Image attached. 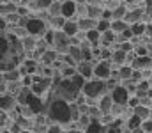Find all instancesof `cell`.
Here are the masks:
<instances>
[{
	"mask_svg": "<svg viewBox=\"0 0 152 133\" xmlns=\"http://www.w3.org/2000/svg\"><path fill=\"white\" fill-rule=\"evenodd\" d=\"M37 2V9H50L53 0H36Z\"/></svg>",
	"mask_w": 152,
	"mask_h": 133,
	"instance_id": "cell-40",
	"label": "cell"
},
{
	"mask_svg": "<svg viewBox=\"0 0 152 133\" xmlns=\"http://www.w3.org/2000/svg\"><path fill=\"white\" fill-rule=\"evenodd\" d=\"M112 55H113V51L108 46H103V50H101V60H110Z\"/></svg>",
	"mask_w": 152,
	"mask_h": 133,
	"instance_id": "cell-38",
	"label": "cell"
},
{
	"mask_svg": "<svg viewBox=\"0 0 152 133\" xmlns=\"http://www.w3.org/2000/svg\"><path fill=\"white\" fill-rule=\"evenodd\" d=\"M134 2H136V0H126V4H129V5H131V4H134Z\"/></svg>",
	"mask_w": 152,
	"mask_h": 133,
	"instance_id": "cell-51",
	"label": "cell"
},
{
	"mask_svg": "<svg viewBox=\"0 0 152 133\" xmlns=\"http://www.w3.org/2000/svg\"><path fill=\"white\" fill-rule=\"evenodd\" d=\"M142 18H143V9H134V11H129V12L126 14L124 21H127V23L134 25V23H140V21H142Z\"/></svg>",
	"mask_w": 152,
	"mask_h": 133,
	"instance_id": "cell-10",
	"label": "cell"
},
{
	"mask_svg": "<svg viewBox=\"0 0 152 133\" xmlns=\"http://www.w3.org/2000/svg\"><path fill=\"white\" fill-rule=\"evenodd\" d=\"M142 124H143V119H142V117H138L136 114H133V115L127 119V128H129V130H136V128H142Z\"/></svg>",
	"mask_w": 152,
	"mask_h": 133,
	"instance_id": "cell-24",
	"label": "cell"
},
{
	"mask_svg": "<svg viewBox=\"0 0 152 133\" xmlns=\"http://www.w3.org/2000/svg\"><path fill=\"white\" fill-rule=\"evenodd\" d=\"M64 60H66V64H67V66H76V60L69 55V53H66V55H64Z\"/></svg>",
	"mask_w": 152,
	"mask_h": 133,
	"instance_id": "cell-45",
	"label": "cell"
},
{
	"mask_svg": "<svg viewBox=\"0 0 152 133\" xmlns=\"http://www.w3.org/2000/svg\"><path fill=\"white\" fill-rule=\"evenodd\" d=\"M12 108H16V101H14V98L12 96H5V94H2V112H9V110H12Z\"/></svg>",
	"mask_w": 152,
	"mask_h": 133,
	"instance_id": "cell-21",
	"label": "cell"
},
{
	"mask_svg": "<svg viewBox=\"0 0 152 133\" xmlns=\"http://www.w3.org/2000/svg\"><path fill=\"white\" fill-rule=\"evenodd\" d=\"M103 16V11L99 9V5H88L87 4V18H92V20H101Z\"/></svg>",
	"mask_w": 152,
	"mask_h": 133,
	"instance_id": "cell-18",
	"label": "cell"
},
{
	"mask_svg": "<svg viewBox=\"0 0 152 133\" xmlns=\"http://www.w3.org/2000/svg\"><path fill=\"white\" fill-rule=\"evenodd\" d=\"M57 2H62V4H64V2H67V0H57Z\"/></svg>",
	"mask_w": 152,
	"mask_h": 133,
	"instance_id": "cell-53",
	"label": "cell"
},
{
	"mask_svg": "<svg viewBox=\"0 0 152 133\" xmlns=\"http://www.w3.org/2000/svg\"><path fill=\"white\" fill-rule=\"evenodd\" d=\"M25 30H27L32 37H36V36H41V34L46 32V23H44L41 18H28Z\"/></svg>",
	"mask_w": 152,
	"mask_h": 133,
	"instance_id": "cell-4",
	"label": "cell"
},
{
	"mask_svg": "<svg viewBox=\"0 0 152 133\" xmlns=\"http://www.w3.org/2000/svg\"><path fill=\"white\" fill-rule=\"evenodd\" d=\"M126 29H129L127 27V21H124V20H112V30H113L117 36L122 34Z\"/></svg>",
	"mask_w": 152,
	"mask_h": 133,
	"instance_id": "cell-22",
	"label": "cell"
},
{
	"mask_svg": "<svg viewBox=\"0 0 152 133\" xmlns=\"http://www.w3.org/2000/svg\"><path fill=\"white\" fill-rule=\"evenodd\" d=\"M69 37H75L76 34H78V30H80V27H78V21H73V20H67L66 21V25H64V29H62Z\"/></svg>",
	"mask_w": 152,
	"mask_h": 133,
	"instance_id": "cell-16",
	"label": "cell"
},
{
	"mask_svg": "<svg viewBox=\"0 0 152 133\" xmlns=\"http://www.w3.org/2000/svg\"><path fill=\"white\" fill-rule=\"evenodd\" d=\"M2 133H11V132H9V130H4V132H2Z\"/></svg>",
	"mask_w": 152,
	"mask_h": 133,
	"instance_id": "cell-52",
	"label": "cell"
},
{
	"mask_svg": "<svg viewBox=\"0 0 152 133\" xmlns=\"http://www.w3.org/2000/svg\"><path fill=\"white\" fill-rule=\"evenodd\" d=\"M75 12H76L75 0H67V2L62 4V16L64 18H71V16H75Z\"/></svg>",
	"mask_w": 152,
	"mask_h": 133,
	"instance_id": "cell-14",
	"label": "cell"
},
{
	"mask_svg": "<svg viewBox=\"0 0 152 133\" xmlns=\"http://www.w3.org/2000/svg\"><path fill=\"white\" fill-rule=\"evenodd\" d=\"M78 27H80V30L88 32V30H92V29H97V20H92V18H81V20H78Z\"/></svg>",
	"mask_w": 152,
	"mask_h": 133,
	"instance_id": "cell-12",
	"label": "cell"
},
{
	"mask_svg": "<svg viewBox=\"0 0 152 133\" xmlns=\"http://www.w3.org/2000/svg\"><path fill=\"white\" fill-rule=\"evenodd\" d=\"M67 133H78V132H75V130H71V132H67Z\"/></svg>",
	"mask_w": 152,
	"mask_h": 133,
	"instance_id": "cell-54",
	"label": "cell"
},
{
	"mask_svg": "<svg viewBox=\"0 0 152 133\" xmlns=\"http://www.w3.org/2000/svg\"><path fill=\"white\" fill-rule=\"evenodd\" d=\"M108 128H104V124L99 119H92V123L87 126V133H106Z\"/></svg>",
	"mask_w": 152,
	"mask_h": 133,
	"instance_id": "cell-15",
	"label": "cell"
},
{
	"mask_svg": "<svg viewBox=\"0 0 152 133\" xmlns=\"http://www.w3.org/2000/svg\"><path fill=\"white\" fill-rule=\"evenodd\" d=\"M57 50H46L44 53H42V57H41V62L44 64V66H53V62L58 59L57 57Z\"/></svg>",
	"mask_w": 152,
	"mask_h": 133,
	"instance_id": "cell-13",
	"label": "cell"
},
{
	"mask_svg": "<svg viewBox=\"0 0 152 133\" xmlns=\"http://www.w3.org/2000/svg\"><path fill=\"white\" fill-rule=\"evenodd\" d=\"M138 90H149V82H147V80L140 82V84H138Z\"/></svg>",
	"mask_w": 152,
	"mask_h": 133,
	"instance_id": "cell-47",
	"label": "cell"
},
{
	"mask_svg": "<svg viewBox=\"0 0 152 133\" xmlns=\"http://www.w3.org/2000/svg\"><path fill=\"white\" fill-rule=\"evenodd\" d=\"M113 105H115V101H113V98H112V94L108 96H103L101 98V101H99V110L103 112V115H108V114H112V110H113Z\"/></svg>",
	"mask_w": 152,
	"mask_h": 133,
	"instance_id": "cell-8",
	"label": "cell"
},
{
	"mask_svg": "<svg viewBox=\"0 0 152 133\" xmlns=\"http://www.w3.org/2000/svg\"><path fill=\"white\" fill-rule=\"evenodd\" d=\"M112 29V21L110 20H99L97 21V30L103 34V32H106V30H110Z\"/></svg>",
	"mask_w": 152,
	"mask_h": 133,
	"instance_id": "cell-33",
	"label": "cell"
},
{
	"mask_svg": "<svg viewBox=\"0 0 152 133\" xmlns=\"http://www.w3.org/2000/svg\"><path fill=\"white\" fill-rule=\"evenodd\" d=\"M131 68L133 69H149V68H152V57L151 55H147V57H134V60L131 62Z\"/></svg>",
	"mask_w": 152,
	"mask_h": 133,
	"instance_id": "cell-9",
	"label": "cell"
},
{
	"mask_svg": "<svg viewBox=\"0 0 152 133\" xmlns=\"http://www.w3.org/2000/svg\"><path fill=\"white\" fill-rule=\"evenodd\" d=\"M151 41H152V37H151Z\"/></svg>",
	"mask_w": 152,
	"mask_h": 133,
	"instance_id": "cell-56",
	"label": "cell"
},
{
	"mask_svg": "<svg viewBox=\"0 0 152 133\" xmlns=\"http://www.w3.org/2000/svg\"><path fill=\"white\" fill-rule=\"evenodd\" d=\"M48 115L51 121H55L57 124H69L73 121V108L71 105H67L66 99H60V98H55L50 105V110H48Z\"/></svg>",
	"mask_w": 152,
	"mask_h": 133,
	"instance_id": "cell-1",
	"label": "cell"
},
{
	"mask_svg": "<svg viewBox=\"0 0 152 133\" xmlns=\"http://www.w3.org/2000/svg\"><path fill=\"white\" fill-rule=\"evenodd\" d=\"M94 76H97V80H108L112 76V66L108 60H101L94 66Z\"/></svg>",
	"mask_w": 152,
	"mask_h": 133,
	"instance_id": "cell-6",
	"label": "cell"
},
{
	"mask_svg": "<svg viewBox=\"0 0 152 133\" xmlns=\"http://www.w3.org/2000/svg\"><path fill=\"white\" fill-rule=\"evenodd\" d=\"M112 98H113L115 103L118 105H127L129 103V90L126 89V85H117V87L112 90Z\"/></svg>",
	"mask_w": 152,
	"mask_h": 133,
	"instance_id": "cell-7",
	"label": "cell"
},
{
	"mask_svg": "<svg viewBox=\"0 0 152 133\" xmlns=\"http://www.w3.org/2000/svg\"><path fill=\"white\" fill-rule=\"evenodd\" d=\"M23 46H25V50L32 51V50L37 46V43H36V41L32 39V36H30V37H25V39H23Z\"/></svg>",
	"mask_w": 152,
	"mask_h": 133,
	"instance_id": "cell-36",
	"label": "cell"
},
{
	"mask_svg": "<svg viewBox=\"0 0 152 133\" xmlns=\"http://www.w3.org/2000/svg\"><path fill=\"white\" fill-rule=\"evenodd\" d=\"M133 68L131 66H120L118 68V76H120V80H131V76H133Z\"/></svg>",
	"mask_w": 152,
	"mask_h": 133,
	"instance_id": "cell-25",
	"label": "cell"
},
{
	"mask_svg": "<svg viewBox=\"0 0 152 133\" xmlns=\"http://www.w3.org/2000/svg\"><path fill=\"white\" fill-rule=\"evenodd\" d=\"M81 89L76 87L75 82L71 78L67 80H62L58 85H57V90H55V96L60 98V99H66V101H73V99H78V92Z\"/></svg>",
	"mask_w": 152,
	"mask_h": 133,
	"instance_id": "cell-2",
	"label": "cell"
},
{
	"mask_svg": "<svg viewBox=\"0 0 152 133\" xmlns=\"http://www.w3.org/2000/svg\"><path fill=\"white\" fill-rule=\"evenodd\" d=\"M57 51H69L71 48V37L64 32V30H57L55 32V44Z\"/></svg>",
	"mask_w": 152,
	"mask_h": 133,
	"instance_id": "cell-5",
	"label": "cell"
},
{
	"mask_svg": "<svg viewBox=\"0 0 152 133\" xmlns=\"http://www.w3.org/2000/svg\"><path fill=\"white\" fill-rule=\"evenodd\" d=\"M27 12H28V11H27L25 7H18V14H20V16H25Z\"/></svg>",
	"mask_w": 152,
	"mask_h": 133,
	"instance_id": "cell-49",
	"label": "cell"
},
{
	"mask_svg": "<svg viewBox=\"0 0 152 133\" xmlns=\"http://www.w3.org/2000/svg\"><path fill=\"white\" fill-rule=\"evenodd\" d=\"M133 133H145L143 128H136V130H133Z\"/></svg>",
	"mask_w": 152,
	"mask_h": 133,
	"instance_id": "cell-50",
	"label": "cell"
},
{
	"mask_svg": "<svg viewBox=\"0 0 152 133\" xmlns=\"http://www.w3.org/2000/svg\"><path fill=\"white\" fill-rule=\"evenodd\" d=\"M112 62H115V64H118V66H124V64L127 62V53L117 48V50L113 51V55H112Z\"/></svg>",
	"mask_w": 152,
	"mask_h": 133,
	"instance_id": "cell-19",
	"label": "cell"
},
{
	"mask_svg": "<svg viewBox=\"0 0 152 133\" xmlns=\"http://www.w3.org/2000/svg\"><path fill=\"white\" fill-rule=\"evenodd\" d=\"M134 53H136V57H147L149 55V46H136L134 48Z\"/></svg>",
	"mask_w": 152,
	"mask_h": 133,
	"instance_id": "cell-37",
	"label": "cell"
},
{
	"mask_svg": "<svg viewBox=\"0 0 152 133\" xmlns=\"http://www.w3.org/2000/svg\"><path fill=\"white\" fill-rule=\"evenodd\" d=\"M115 41H117V34H115L112 29L101 34V43H103V46H110V44L115 43Z\"/></svg>",
	"mask_w": 152,
	"mask_h": 133,
	"instance_id": "cell-20",
	"label": "cell"
},
{
	"mask_svg": "<svg viewBox=\"0 0 152 133\" xmlns=\"http://www.w3.org/2000/svg\"><path fill=\"white\" fill-rule=\"evenodd\" d=\"M133 37H134L133 30H131V29H126L122 34H118V36H117V41H118V44H120V43H126V41H131Z\"/></svg>",
	"mask_w": 152,
	"mask_h": 133,
	"instance_id": "cell-29",
	"label": "cell"
},
{
	"mask_svg": "<svg viewBox=\"0 0 152 133\" xmlns=\"http://www.w3.org/2000/svg\"><path fill=\"white\" fill-rule=\"evenodd\" d=\"M124 108H126V105H118V103H115L113 110H112V115H118V114H122V112H124Z\"/></svg>",
	"mask_w": 152,
	"mask_h": 133,
	"instance_id": "cell-42",
	"label": "cell"
},
{
	"mask_svg": "<svg viewBox=\"0 0 152 133\" xmlns=\"http://www.w3.org/2000/svg\"><path fill=\"white\" fill-rule=\"evenodd\" d=\"M85 39H87L88 43H92L94 46H97V44L101 43V32H99L97 29H92V30L85 32Z\"/></svg>",
	"mask_w": 152,
	"mask_h": 133,
	"instance_id": "cell-17",
	"label": "cell"
},
{
	"mask_svg": "<svg viewBox=\"0 0 152 133\" xmlns=\"http://www.w3.org/2000/svg\"><path fill=\"white\" fill-rule=\"evenodd\" d=\"M106 89V84H104V80H87V84L83 85L81 89V92L88 98V99H96L97 96H101L103 94V90Z\"/></svg>",
	"mask_w": 152,
	"mask_h": 133,
	"instance_id": "cell-3",
	"label": "cell"
},
{
	"mask_svg": "<svg viewBox=\"0 0 152 133\" xmlns=\"http://www.w3.org/2000/svg\"><path fill=\"white\" fill-rule=\"evenodd\" d=\"M50 16L55 18V16H62V2H53L51 7H50Z\"/></svg>",
	"mask_w": 152,
	"mask_h": 133,
	"instance_id": "cell-30",
	"label": "cell"
},
{
	"mask_svg": "<svg viewBox=\"0 0 152 133\" xmlns=\"http://www.w3.org/2000/svg\"><path fill=\"white\" fill-rule=\"evenodd\" d=\"M46 133H62V130H60L58 124H53V126H50V128L46 130Z\"/></svg>",
	"mask_w": 152,
	"mask_h": 133,
	"instance_id": "cell-46",
	"label": "cell"
},
{
	"mask_svg": "<svg viewBox=\"0 0 152 133\" xmlns=\"http://www.w3.org/2000/svg\"><path fill=\"white\" fill-rule=\"evenodd\" d=\"M14 14V12H18V7L14 5V4H11V2H7V4H4L2 5V14Z\"/></svg>",
	"mask_w": 152,
	"mask_h": 133,
	"instance_id": "cell-34",
	"label": "cell"
},
{
	"mask_svg": "<svg viewBox=\"0 0 152 133\" xmlns=\"http://www.w3.org/2000/svg\"><path fill=\"white\" fill-rule=\"evenodd\" d=\"M50 23L62 30V29H64V25H66V20H64V16H55V18H51V16H50Z\"/></svg>",
	"mask_w": 152,
	"mask_h": 133,
	"instance_id": "cell-32",
	"label": "cell"
},
{
	"mask_svg": "<svg viewBox=\"0 0 152 133\" xmlns=\"http://www.w3.org/2000/svg\"><path fill=\"white\" fill-rule=\"evenodd\" d=\"M104 84H106V89H112V90L117 87V80H115V78H112V76H110L108 80H104Z\"/></svg>",
	"mask_w": 152,
	"mask_h": 133,
	"instance_id": "cell-44",
	"label": "cell"
},
{
	"mask_svg": "<svg viewBox=\"0 0 152 133\" xmlns=\"http://www.w3.org/2000/svg\"><path fill=\"white\" fill-rule=\"evenodd\" d=\"M118 50H122V51H126V53H133V51H134V46H133L131 41H126V43L118 44Z\"/></svg>",
	"mask_w": 152,
	"mask_h": 133,
	"instance_id": "cell-35",
	"label": "cell"
},
{
	"mask_svg": "<svg viewBox=\"0 0 152 133\" xmlns=\"http://www.w3.org/2000/svg\"><path fill=\"white\" fill-rule=\"evenodd\" d=\"M78 73L83 75L85 78H90L94 75V68H92V60H83L78 64Z\"/></svg>",
	"mask_w": 152,
	"mask_h": 133,
	"instance_id": "cell-11",
	"label": "cell"
},
{
	"mask_svg": "<svg viewBox=\"0 0 152 133\" xmlns=\"http://www.w3.org/2000/svg\"><path fill=\"white\" fill-rule=\"evenodd\" d=\"M131 30H133L134 37H138V36L145 34V30H147V25H143V23L140 21V23H134V25H131Z\"/></svg>",
	"mask_w": 152,
	"mask_h": 133,
	"instance_id": "cell-31",
	"label": "cell"
},
{
	"mask_svg": "<svg viewBox=\"0 0 152 133\" xmlns=\"http://www.w3.org/2000/svg\"><path fill=\"white\" fill-rule=\"evenodd\" d=\"M151 119H152V110H151Z\"/></svg>",
	"mask_w": 152,
	"mask_h": 133,
	"instance_id": "cell-55",
	"label": "cell"
},
{
	"mask_svg": "<svg viewBox=\"0 0 152 133\" xmlns=\"http://www.w3.org/2000/svg\"><path fill=\"white\" fill-rule=\"evenodd\" d=\"M133 114H136V115L142 117L143 121H145V119H151V110H149V107H143V105L133 108Z\"/></svg>",
	"mask_w": 152,
	"mask_h": 133,
	"instance_id": "cell-26",
	"label": "cell"
},
{
	"mask_svg": "<svg viewBox=\"0 0 152 133\" xmlns=\"http://www.w3.org/2000/svg\"><path fill=\"white\" fill-rule=\"evenodd\" d=\"M67 53L75 59L76 62H83V50H81V46H75V44H71V48H69Z\"/></svg>",
	"mask_w": 152,
	"mask_h": 133,
	"instance_id": "cell-23",
	"label": "cell"
},
{
	"mask_svg": "<svg viewBox=\"0 0 152 133\" xmlns=\"http://www.w3.org/2000/svg\"><path fill=\"white\" fill-rule=\"evenodd\" d=\"M142 128L145 130V133H152V119H145L143 124H142Z\"/></svg>",
	"mask_w": 152,
	"mask_h": 133,
	"instance_id": "cell-43",
	"label": "cell"
},
{
	"mask_svg": "<svg viewBox=\"0 0 152 133\" xmlns=\"http://www.w3.org/2000/svg\"><path fill=\"white\" fill-rule=\"evenodd\" d=\"M20 76H21V71L20 69H12V71H7V73L2 75V78H5L7 82H18Z\"/></svg>",
	"mask_w": 152,
	"mask_h": 133,
	"instance_id": "cell-27",
	"label": "cell"
},
{
	"mask_svg": "<svg viewBox=\"0 0 152 133\" xmlns=\"http://www.w3.org/2000/svg\"><path fill=\"white\" fill-rule=\"evenodd\" d=\"M142 76H143V75H142V71L134 69V71H133V76H131V80H133L134 84H140V82H143V80H142Z\"/></svg>",
	"mask_w": 152,
	"mask_h": 133,
	"instance_id": "cell-41",
	"label": "cell"
},
{
	"mask_svg": "<svg viewBox=\"0 0 152 133\" xmlns=\"http://www.w3.org/2000/svg\"><path fill=\"white\" fill-rule=\"evenodd\" d=\"M88 2V5H101L104 0H87Z\"/></svg>",
	"mask_w": 152,
	"mask_h": 133,
	"instance_id": "cell-48",
	"label": "cell"
},
{
	"mask_svg": "<svg viewBox=\"0 0 152 133\" xmlns=\"http://www.w3.org/2000/svg\"><path fill=\"white\" fill-rule=\"evenodd\" d=\"M44 41L48 44H55V32L53 30H46L44 32Z\"/></svg>",
	"mask_w": 152,
	"mask_h": 133,
	"instance_id": "cell-39",
	"label": "cell"
},
{
	"mask_svg": "<svg viewBox=\"0 0 152 133\" xmlns=\"http://www.w3.org/2000/svg\"><path fill=\"white\" fill-rule=\"evenodd\" d=\"M127 12H129V11H127V5H118V7H115L113 9V20H124Z\"/></svg>",
	"mask_w": 152,
	"mask_h": 133,
	"instance_id": "cell-28",
	"label": "cell"
}]
</instances>
